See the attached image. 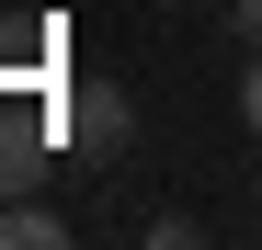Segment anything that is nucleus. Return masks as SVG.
Wrapping results in <instances>:
<instances>
[{"mask_svg": "<svg viewBox=\"0 0 262 250\" xmlns=\"http://www.w3.org/2000/svg\"><path fill=\"white\" fill-rule=\"evenodd\" d=\"M69 137H80V159H125L137 148V103H125L114 80H80L69 91Z\"/></svg>", "mask_w": 262, "mask_h": 250, "instance_id": "f257e3e1", "label": "nucleus"}, {"mask_svg": "<svg viewBox=\"0 0 262 250\" xmlns=\"http://www.w3.org/2000/svg\"><path fill=\"white\" fill-rule=\"evenodd\" d=\"M46 182V125H23V114H0V205Z\"/></svg>", "mask_w": 262, "mask_h": 250, "instance_id": "f03ea898", "label": "nucleus"}, {"mask_svg": "<svg viewBox=\"0 0 262 250\" xmlns=\"http://www.w3.org/2000/svg\"><path fill=\"white\" fill-rule=\"evenodd\" d=\"M69 239V216H57V205H34V193H12V205H0V250H57Z\"/></svg>", "mask_w": 262, "mask_h": 250, "instance_id": "7ed1b4c3", "label": "nucleus"}, {"mask_svg": "<svg viewBox=\"0 0 262 250\" xmlns=\"http://www.w3.org/2000/svg\"><path fill=\"white\" fill-rule=\"evenodd\" d=\"M239 114H251V137H262V57H251V80H239Z\"/></svg>", "mask_w": 262, "mask_h": 250, "instance_id": "20e7f679", "label": "nucleus"}, {"mask_svg": "<svg viewBox=\"0 0 262 250\" xmlns=\"http://www.w3.org/2000/svg\"><path fill=\"white\" fill-rule=\"evenodd\" d=\"M228 23H239V34H251V46H262V0H228Z\"/></svg>", "mask_w": 262, "mask_h": 250, "instance_id": "39448f33", "label": "nucleus"}]
</instances>
